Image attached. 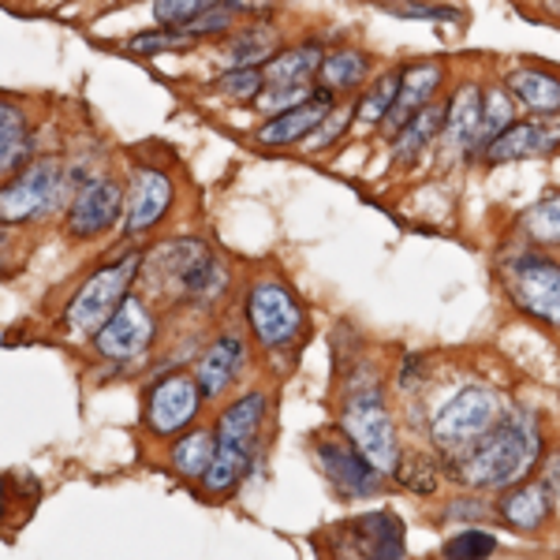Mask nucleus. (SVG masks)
<instances>
[{
	"mask_svg": "<svg viewBox=\"0 0 560 560\" xmlns=\"http://www.w3.org/2000/svg\"><path fill=\"white\" fill-rule=\"evenodd\" d=\"M318 459L322 471L332 482V490L345 497H370L382 490V471H377L370 459L359 453L355 445H345V441H322L318 445Z\"/></svg>",
	"mask_w": 560,
	"mask_h": 560,
	"instance_id": "ddd939ff",
	"label": "nucleus"
},
{
	"mask_svg": "<svg viewBox=\"0 0 560 560\" xmlns=\"http://www.w3.org/2000/svg\"><path fill=\"white\" fill-rule=\"evenodd\" d=\"M490 553H497V538L478 527L459 530L456 538L445 541V557H453V560H478V557H490Z\"/></svg>",
	"mask_w": 560,
	"mask_h": 560,
	"instance_id": "72a5a7b5",
	"label": "nucleus"
},
{
	"mask_svg": "<svg viewBox=\"0 0 560 560\" xmlns=\"http://www.w3.org/2000/svg\"><path fill=\"white\" fill-rule=\"evenodd\" d=\"M247 322L261 348H284L303 332V311L295 295L277 280H261L247 295Z\"/></svg>",
	"mask_w": 560,
	"mask_h": 560,
	"instance_id": "6e6552de",
	"label": "nucleus"
},
{
	"mask_svg": "<svg viewBox=\"0 0 560 560\" xmlns=\"http://www.w3.org/2000/svg\"><path fill=\"white\" fill-rule=\"evenodd\" d=\"M168 206H173V184H168V176L158 173V168H135L131 191L124 198V213H128L124 217V229H128V236L150 232L168 213Z\"/></svg>",
	"mask_w": 560,
	"mask_h": 560,
	"instance_id": "4468645a",
	"label": "nucleus"
},
{
	"mask_svg": "<svg viewBox=\"0 0 560 560\" xmlns=\"http://www.w3.org/2000/svg\"><path fill=\"white\" fill-rule=\"evenodd\" d=\"M546 8H549V12H557V15H560V0H546Z\"/></svg>",
	"mask_w": 560,
	"mask_h": 560,
	"instance_id": "79ce46f5",
	"label": "nucleus"
},
{
	"mask_svg": "<svg viewBox=\"0 0 560 560\" xmlns=\"http://www.w3.org/2000/svg\"><path fill=\"white\" fill-rule=\"evenodd\" d=\"M509 90L530 108V113H541V116L560 113V79L549 75V71H538V68L512 71Z\"/></svg>",
	"mask_w": 560,
	"mask_h": 560,
	"instance_id": "b1692460",
	"label": "nucleus"
},
{
	"mask_svg": "<svg viewBox=\"0 0 560 560\" xmlns=\"http://www.w3.org/2000/svg\"><path fill=\"white\" fill-rule=\"evenodd\" d=\"M541 456V430L535 415H512L501 419L493 430H486L475 445H467V456L459 459V478L478 490H509L516 486Z\"/></svg>",
	"mask_w": 560,
	"mask_h": 560,
	"instance_id": "f257e3e1",
	"label": "nucleus"
},
{
	"mask_svg": "<svg viewBox=\"0 0 560 560\" xmlns=\"http://www.w3.org/2000/svg\"><path fill=\"white\" fill-rule=\"evenodd\" d=\"M516 116H512V97L504 94L501 86H490L482 97V124H478V135H475V147H471V158L475 153H486V147L501 135L504 128H512Z\"/></svg>",
	"mask_w": 560,
	"mask_h": 560,
	"instance_id": "bb28decb",
	"label": "nucleus"
},
{
	"mask_svg": "<svg viewBox=\"0 0 560 560\" xmlns=\"http://www.w3.org/2000/svg\"><path fill=\"white\" fill-rule=\"evenodd\" d=\"M382 12L400 15V20H464L456 8L427 4V0H382Z\"/></svg>",
	"mask_w": 560,
	"mask_h": 560,
	"instance_id": "f704fd0d",
	"label": "nucleus"
},
{
	"mask_svg": "<svg viewBox=\"0 0 560 560\" xmlns=\"http://www.w3.org/2000/svg\"><path fill=\"white\" fill-rule=\"evenodd\" d=\"M340 422H345V433L351 438V445H355L377 471L382 475L396 471V464H400V445H396L393 415H388L377 388H366V393L351 396L345 415H340Z\"/></svg>",
	"mask_w": 560,
	"mask_h": 560,
	"instance_id": "423d86ee",
	"label": "nucleus"
},
{
	"mask_svg": "<svg viewBox=\"0 0 560 560\" xmlns=\"http://www.w3.org/2000/svg\"><path fill=\"white\" fill-rule=\"evenodd\" d=\"M396 471H400V482L408 486V490H419V493H430L433 486H438V471L427 464V459H411V464H396Z\"/></svg>",
	"mask_w": 560,
	"mask_h": 560,
	"instance_id": "4c0bfd02",
	"label": "nucleus"
},
{
	"mask_svg": "<svg viewBox=\"0 0 560 560\" xmlns=\"http://www.w3.org/2000/svg\"><path fill=\"white\" fill-rule=\"evenodd\" d=\"M523 232H527L535 243H546V247H560V191L546 195L541 202H535L523 217Z\"/></svg>",
	"mask_w": 560,
	"mask_h": 560,
	"instance_id": "c756f323",
	"label": "nucleus"
},
{
	"mask_svg": "<svg viewBox=\"0 0 560 560\" xmlns=\"http://www.w3.org/2000/svg\"><path fill=\"white\" fill-rule=\"evenodd\" d=\"M370 75V57L359 49H337L322 60L318 68V86L329 94H345V90H359Z\"/></svg>",
	"mask_w": 560,
	"mask_h": 560,
	"instance_id": "393cba45",
	"label": "nucleus"
},
{
	"mask_svg": "<svg viewBox=\"0 0 560 560\" xmlns=\"http://www.w3.org/2000/svg\"><path fill=\"white\" fill-rule=\"evenodd\" d=\"M509 295L530 318L560 329V266L546 255H520L504 266Z\"/></svg>",
	"mask_w": 560,
	"mask_h": 560,
	"instance_id": "0eeeda50",
	"label": "nucleus"
},
{
	"mask_svg": "<svg viewBox=\"0 0 560 560\" xmlns=\"http://www.w3.org/2000/svg\"><path fill=\"white\" fill-rule=\"evenodd\" d=\"M26 153V116L23 108L0 102V176L12 173Z\"/></svg>",
	"mask_w": 560,
	"mask_h": 560,
	"instance_id": "cd10ccee",
	"label": "nucleus"
},
{
	"mask_svg": "<svg viewBox=\"0 0 560 560\" xmlns=\"http://www.w3.org/2000/svg\"><path fill=\"white\" fill-rule=\"evenodd\" d=\"M266 408H269L266 396L247 393L221 411L217 430H213L217 445H213V464H210V471H206V490L224 493L243 478V471L250 467V456H255L261 422H266Z\"/></svg>",
	"mask_w": 560,
	"mask_h": 560,
	"instance_id": "f03ea898",
	"label": "nucleus"
},
{
	"mask_svg": "<svg viewBox=\"0 0 560 560\" xmlns=\"http://www.w3.org/2000/svg\"><path fill=\"white\" fill-rule=\"evenodd\" d=\"M311 86H266V97H261V108L266 113H280V108H292L300 105L303 97H311Z\"/></svg>",
	"mask_w": 560,
	"mask_h": 560,
	"instance_id": "58836bf2",
	"label": "nucleus"
},
{
	"mask_svg": "<svg viewBox=\"0 0 560 560\" xmlns=\"http://www.w3.org/2000/svg\"><path fill=\"white\" fill-rule=\"evenodd\" d=\"M497 516L509 523L512 530L530 535V530H538L541 523L549 520V490L541 482H523L520 478V482L509 486V493L501 497Z\"/></svg>",
	"mask_w": 560,
	"mask_h": 560,
	"instance_id": "a211bd4d",
	"label": "nucleus"
},
{
	"mask_svg": "<svg viewBox=\"0 0 560 560\" xmlns=\"http://www.w3.org/2000/svg\"><path fill=\"white\" fill-rule=\"evenodd\" d=\"M438 83H441V65H433V60H427V65H411L408 71H404L400 90H396V102L382 120L385 131H400L422 105H430Z\"/></svg>",
	"mask_w": 560,
	"mask_h": 560,
	"instance_id": "f3484780",
	"label": "nucleus"
},
{
	"mask_svg": "<svg viewBox=\"0 0 560 560\" xmlns=\"http://www.w3.org/2000/svg\"><path fill=\"white\" fill-rule=\"evenodd\" d=\"M213 4L217 0H153V20H158V26H168V31H184Z\"/></svg>",
	"mask_w": 560,
	"mask_h": 560,
	"instance_id": "7c9ffc66",
	"label": "nucleus"
},
{
	"mask_svg": "<svg viewBox=\"0 0 560 560\" xmlns=\"http://www.w3.org/2000/svg\"><path fill=\"white\" fill-rule=\"evenodd\" d=\"M236 15H240V8L224 4V0H217L213 8H206V12L198 15L195 23L184 26V31L191 34V38H202V34H221V31H229V26L236 23Z\"/></svg>",
	"mask_w": 560,
	"mask_h": 560,
	"instance_id": "c9c22d12",
	"label": "nucleus"
},
{
	"mask_svg": "<svg viewBox=\"0 0 560 560\" xmlns=\"http://www.w3.org/2000/svg\"><path fill=\"white\" fill-rule=\"evenodd\" d=\"M277 52V31L269 23H255L247 31H240L236 38L224 45V57L232 68H261L266 60H273Z\"/></svg>",
	"mask_w": 560,
	"mask_h": 560,
	"instance_id": "a878e982",
	"label": "nucleus"
},
{
	"mask_svg": "<svg viewBox=\"0 0 560 560\" xmlns=\"http://www.w3.org/2000/svg\"><path fill=\"white\" fill-rule=\"evenodd\" d=\"M202 388H198L195 377L187 374H173V377H161L158 385L150 388L147 396V422L153 433L161 438H173V433L187 430L198 415V404H202Z\"/></svg>",
	"mask_w": 560,
	"mask_h": 560,
	"instance_id": "9b49d317",
	"label": "nucleus"
},
{
	"mask_svg": "<svg viewBox=\"0 0 560 560\" xmlns=\"http://www.w3.org/2000/svg\"><path fill=\"white\" fill-rule=\"evenodd\" d=\"M396 90H400V75H385L382 83H374L366 90V97L359 102V120L363 124H382L388 116V108L396 102Z\"/></svg>",
	"mask_w": 560,
	"mask_h": 560,
	"instance_id": "2f4dec72",
	"label": "nucleus"
},
{
	"mask_svg": "<svg viewBox=\"0 0 560 560\" xmlns=\"http://www.w3.org/2000/svg\"><path fill=\"white\" fill-rule=\"evenodd\" d=\"M560 147V128H546V124H512L486 147L482 158L490 165H504V161H527L546 158Z\"/></svg>",
	"mask_w": 560,
	"mask_h": 560,
	"instance_id": "dca6fc26",
	"label": "nucleus"
},
{
	"mask_svg": "<svg viewBox=\"0 0 560 560\" xmlns=\"http://www.w3.org/2000/svg\"><path fill=\"white\" fill-rule=\"evenodd\" d=\"M142 269V255H124L116 261H108L105 269H97L94 277L83 280V288H79L75 295H71L68 303V325L75 332H83V337H94L102 325L113 318V311L128 300V288L131 280L139 277Z\"/></svg>",
	"mask_w": 560,
	"mask_h": 560,
	"instance_id": "20e7f679",
	"label": "nucleus"
},
{
	"mask_svg": "<svg viewBox=\"0 0 560 560\" xmlns=\"http://www.w3.org/2000/svg\"><path fill=\"white\" fill-rule=\"evenodd\" d=\"M445 113H448L445 105H422L419 113H415L411 120L396 131V142H393L396 165H411V161L419 158L433 139H438L441 128H445Z\"/></svg>",
	"mask_w": 560,
	"mask_h": 560,
	"instance_id": "412c9836",
	"label": "nucleus"
},
{
	"mask_svg": "<svg viewBox=\"0 0 560 560\" xmlns=\"http://www.w3.org/2000/svg\"><path fill=\"white\" fill-rule=\"evenodd\" d=\"M329 113H332V94L329 90H314L300 105L280 108V113H273V120L261 124L258 142L261 147H292V142L306 139V135L318 128Z\"/></svg>",
	"mask_w": 560,
	"mask_h": 560,
	"instance_id": "2eb2a0df",
	"label": "nucleus"
},
{
	"mask_svg": "<svg viewBox=\"0 0 560 560\" xmlns=\"http://www.w3.org/2000/svg\"><path fill=\"white\" fill-rule=\"evenodd\" d=\"M142 277L153 292L176 295V300H202L224 284L221 261L210 255L202 240H173L142 258Z\"/></svg>",
	"mask_w": 560,
	"mask_h": 560,
	"instance_id": "7ed1b4c3",
	"label": "nucleus"
},
{
	"mask_svg": "<svg viewBox=\"0 0 560 560\" xmlns=\"http://www.w3.org/2000/svg\"><path fill=\"white\" fill-rule=\"evenodd\" d=\"M60 184H65V173L52 161H38V165L23 168L20 176H12L0 187V221L26 224L34 217L49 213L60 198Z\"/></svg>",
	"mask_w": 560,
	"mask_h": 560,
	"instance_id": "1a4fd4ad",
	"label": "nucleus"
},
{
	"mask_svg": "<svg viewBox=\"0 0 560 560\" xmlns=\"http://www.w3.org/2000/svg\"><path fill=\"white\" fill-rule=\"evenodd\" d=\"M150 340H153V311L139 295H128L113 311V318L94 332L97 355L113 359V363H131V359L147 355Z\"/></svg>",
	"mask_w": 560,
	"mask_h": 560,
	"instance_id": "9d476101",
	"label": "nucleus"
},
{
	"mask_svg": "<svg viewBox=\"0 0 560 560\" xmlns=\"http://www.w3.org/2000/svg\"><path fill=\"white\" fill-rule=\"evenodd\" d=\"M553 482H557V493H560V459H557V475H553Z\"/></svg>",
	"mask_w": 560,
	"mask_h": 560,
	"instance_id": "37998d69",
	"label": "nucleus"
},
{
	"mask_svg": "<svg viewBox=\"0 0 560 560\" xmlns=\"http://www.w3.org/2000/svg\"><path fill=\"white\" fill-rule=\"evenodd\" d=\"M213 433L210 430H191L184 441L173 448V464L184 478H206L213 464Z\"/></svg>",
	"mask_w": 560,
	"mask_h": 560,
	"instance_id": "c85d7f7f",
	"label": "nucleus"
},
{
	"mask_svg": "<svg viewBox=\"0 0 560 560\" xmlns=\"http://www.w3.org/2000/svg\"><path fill=\"white\" fill-rule=\"evenodd\" d=\"M240 366H243V340L240 337L213 340L210 351L202 355V363H198V374H195V382L202 388L206 400L221 396L224 388L232 385V377L240 374Z\"/></svg>",
	"mask_w": 560,
	"mask_h": 560,
	"instance_id": "6ab92c4d",
	"label": "nucleus"
},
{
	"mask_svg": "<svg viewBox=\"0 0 560 560\" xmlns=\"http://www.w3.org/2000/svg\"><path fill=\"white\" fill-rule=\"evenodd\" d=\"M348 124H351V108H337V105H332V113L325 116V120L311 135H306V139H311V147H329L332 139H340V135H345Z\"/></svg>",
	"mask_w": 560,
	"mask_h": 560,
	"instance_id": "e433bc0d",
	"label": "nucleus"
},
{
	"mask_svg": "<svg viewBox=\"0 0 560 560\" xmlns=\"http://www.w3.org/2000/svg\"><path fill=\"white\" fill-rule=\"evenodd\" d=\"M0 520H4V478H0Z\"/></svg>",
	"mask_w": 560,
	"mask_h": 560,
	"instance_id": "a19ab883",
	"label": "nucleus"
},
{
	"mask_svg": "<svg viewBox=\"0 0 560 560\" xmlns=\"http://www.w3.org/2000/svg\"><path fill=\"white\" fill-rule=\"evenodd\" d=\"M482 97H486L482 86L464 83L453 94V102H448V113H445L448 139H453V147L467 150V153H471L475 135H478V124H482Z\"/></svg>",
	"mask_w": 560,
	"mask_h": 560,
	"instance_id": "4be33fe9",
	"label": "nucleus"
},
{
	"mask_svg": "<svg viewBox=\"0 0 560 560\" xmlns=\"http://www.w3.org/2000/svg\"><path fill=\"white\" fill-rule=\"evenodd\" d=\"M124 213V191L116 179H90L75 202L68 206V236L94 240L105 236Z\"/></svg>",
	"mask_w": 560,
	"mask_h": 560,
	"instance_id": "f8f14e48",
	"label": "nucleus"
},
{
	"mask_svg": "<svg viewBox=\"0 0 560 560\" xmlns=\"http://www.w3.org/2000/svg\"><path fill=\"white\" fill-rule=\"evenodd\" d=\"M501 422V400L493 388L482 385H464L453 400L433 415L430 438L441 453H459V448L475 445L486 430H493Z\"/></svg>",
	"mask_w": 560,
	"mask_h": 560,
	"instance_id": "39448f33",
	"label": "nucleus"
},
{
	"mask_svg": "<svg viewBox=\"0 0 560 560\" xmlns=\"http://www.w3.org/2000/svg\"><path fill=\"white\" fill-rule=\"evenodd\" d=\"M355 538L363 541V549L370 557H382V560H393V557H404V527L396 516L388 512H370V516H359L351 523Z\"/></svg>",
	"mask_w": 560,
	"mask_h": 560,
	"instance_id": "5701e85b",
	"label": "nucleus"
},
{
	"mask_svg": "<svg viewBox=\"0 0 560 560\" xmlns=\"http://www.w3.org/2000/svg\"><path fill=\"white\" fill-rule=\"evenodd\" d=\"M217 86H221V94H229L232 102H250V97H258L261 90H266V75H261V68H232L217 79Z\"/></svg>",
	"mask_w": 560,
	"mask_h": 560,
	"instance_id": "473e14b6",
	"label": "nucleus"
},
{
	"mask_svg": "<svg viewBox=\"0 0 560 560\" xmlns=\"http://www.w3.org/2000/svg\"><path fill=\"white\" fill-rule=\"evenodd\" d=\"M8 255H12V229L0 221V261H8Z\"/></svg>",
	"mask_w": 560,
	"mask_h": 560,
	"instance_id": "ea45409f",
	"label": "nucleus"
},
{
	"mask_svg": "<svg viewBox=\"0 0 560 560\" xmlns=\"http://www.w3.org/2000/svg\"><path fill=\"white\" fill-rule=\"evenodd\" d=\"M322 60L318 45H300L284 52L277 49L273 60L261 65V75H266V86H311V79H318Z\"/></svg>",
	"mask_w": 560,
	"mask_h": 560,
	"instance_id": "aec40b11",
	"label": "nucleus"
}]
</instances>
